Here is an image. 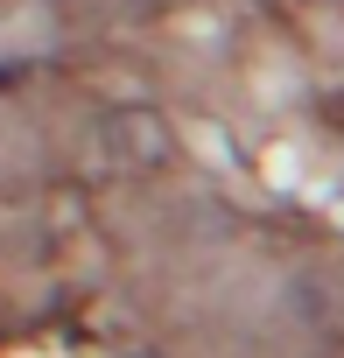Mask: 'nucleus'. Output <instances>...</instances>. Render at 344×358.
Masks as SVG:
<instances>
[{
  "label": "nucleus",
  "instance_id": "1",
  "mask_svg": "<svg viewBox=\"0 0 344 358\" xmlns=\"http://www.w3.org/2000/svg\"><path fill=\"white\" fill-rule=\"evenodd\" d=\"M120 134H127V141H120V148H141V155H148V162H162V127H155V120H148V113H134V120H120Z\"/></svg>",
  "mask_w": 344,
  "mask_h": 358
}]
</instances>
